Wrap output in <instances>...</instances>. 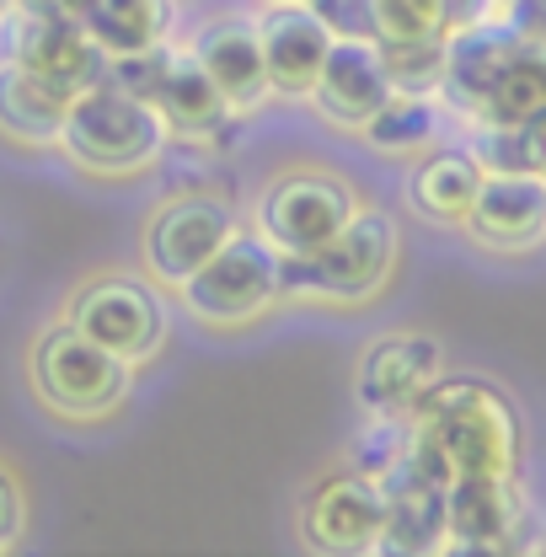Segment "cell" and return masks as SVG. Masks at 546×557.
<instances>
[{"instance_id": "1", "label": "cell", "mask_w": 546, "mask_h": 557, "mask_svg": "<svg viewBox=\"0 0 546 557\" xmlns=\"http://www.w3.org/2000/svg\"><path fill=\"white\" fill-rule=\"evenodd\" d=\"M408 450L439 472L456 478H514L525 450V423L514 403L477 375H439L418 408L408 413Z\"/></svg>"}, {"instance_id": "2", "label": "cell", "mask_w": 546, "mask_h": 557, "mask_svg": "<svg viewBox=\"0 0 546 557\" xmlns=\"http://www.w3.org/2000/svg\"><path fill=\"white\" fill-rule=\"evenodd\" d=\"M166 145H172V129L161 108L113 86L108 75L70 97L60 150L91 177H139L166 156Z\"/></svg>"}, {"instance_id": "3", "label": "cell", "mask_w": 546, "mask_h": 557, "mask_svg": "<svg viewBox=\"0 0 546 557\" xmlns=\"http://www.w3.org/2000/svg\"><path fill=\"white\" fill-rule=\"evenodd\" d=\"M402 258V231L386 209H364L317 252L284 258V300L300 306H364L375 300Z\"/></svg>"}, {"instance_id": "4", "label": "cell", "mask_w": 546, "mask_h": 557, "mask_svg": "<svg viewBox=\"0 0 546 557\" xmlns=\"http://www.w3.org/2000/svg\"><path fill=\"white\" fill-rule=\"evenodd\" d=\"M27 381L49 413L97 423L124 408L135 364L102 348L97 338H86L75 322H54L49 333H38V344L27 354Z\"/></svg>"}, {"instance_id": "5", "label": "cell", "mask_w": 546, "mask_h": 557, "mask_svg": "<svg viewBox=\"0 0 546 557\" xmlns=\"http://www.w3.org/2000/svg\"><path fill=\"white\" fill-rule=\"evenodd\" d=\"M177 295L209 327H247L284 300V252L263 231H236Z\"/></svg>"}, {"instance_id": "6", "label": "cell", "mask_w": 546, "mask_h": 557, "mask_svg": "<svg viewBox=\"0 0 546 557\" xmlns=\"http://www.w3.org/2000/svg\"><path fill=\"white\" fill-rule=\"evenodd\" d=\"M353 214H359L353 183L338 177V172H322V166L278 172L269 188L258 194V231L269 236L284 258L327 247Z\"/></svg>"}, {"instance_id": "7", "label": "cell", "mask_w": 546, "mask_h": 557, "mask_svg": "<svg viewBox=\"0 0 546 557\" xmlns=\"http://www.w3.org/2000/svg\"><path fill=\"white\" fill-rule=\"evenodd\" d=\"M236 236V209L209 194L166 199L139 231V263L161 289H183Z\"/></svg>"}, {"instance_id": "8", "label": "cell", "mask_w": 546, "mask_h": 557, "mask_svg": "<svg viewBox=\"0 0 546 557\" xmlns=\"http://www.w3.org/2000/svg\"><path fill=\"white\" fill-rule=\"evenodd\" d=\"M86 338H97L102 348H113L119 359L145 364L156 359L166 344V306L161 295L129 274H97L86 278L75 295H70V317Z\"/></svg>"}, {"instance_id": "9", "label": "cell", "mask_w": 546, "mask_h": 557, "mask_svg": "<svg viewBox=\"0 0 546 557\" xmlns=\"http://www.w3.org/2000/svg\"><path fill=\"white\" fill-rule=\"evenodd\" d=\"M381 531H386V483L364 467L322 478L300 504V536L311 553H381Z\"/></svg>"}, {"instance_id": "10", "label": "cell", "mask_w": 546, "mask_h": 557, "mask_svg": "<svg viewBox=\"0 0 546 557\" xmlns=\"http://www.w3.org/2000/svg\"><path fill=\"white\" fill-rule=\"evenodd\" d=\"M439 375H445V344L434 333H392L359 354L353 403L370 418H408Z\"/></svg>"}, {"instance_id": "11", "label": "cell", "mask_w": 546, "mask_h": 557, "mask_svg": "<svg viewBox=\"0 0 546 557\" xmlns=\"http://www.w3.org/2000/svg\"><path fill=\"white\" fill-rule=\"evenodd\" d=\"M5 60L60 81L65 91H86L108 75L102 44L86 33L80 16H44V11H5Z\"/></svg>"}, {"instance_id": "12", "label": "cell", "mask_w": 546, "mask_h": 557, "mask_svg": "<svg viewBox=\"0 0 546 557\" xmlns=\"http://www.w3.org/2000/svg\"><path fill=\"white\" fill-rule=\"evenodd\" d=\"M525 536V498L514 478H456L445 487V553H514Z\"/></svg>"}, {"instance_id": "13", "label": "cell", "mask_w": 546, "mask_h": 557, "mask_svg": "<svg viewBox=\"0 0 546 557\" xmlns=\"http://www.w3.org/2000/svg\"><path fill=\"white\" fill-rule=\"evenodd\" d=\"M392 75H386V60H381V44L375 38H333L327 60L311 81V102L327 124L338 129H364L386 102H392Z\"/></svg>"}, {"instance_id": "14", "label": "cell", "mask_w": 546, "mask_h": 557, "mask_svg": "<svg viewBox=\"0 0 546 557\" xmlns=\"http://www.w3.org/2000/svg\"><path fill=\"white\" fill-rule=\"evenodd\" d=\"M461 231L493 252H531L546 242V177L542 172H482V188Z\"/></svg>"}, {"instance_id": "15", "label": "cell", "mask_w": 546, "mask_h": 557, "mask_svg": "<svg viewBox=\"0 0 546 557\" xmlns=\"http://www.w3.org/2000/svg\"><path fill=\"white\" fill-rule=\"evenodd\" d=\"M386 531H381V553L397 557H429L445 553V478L429 472L412 450H402L386 472Z\"/></svg>"}, {"instance_id": "16", "label": "cell", "mask_w": 546, "mask_h": 557, "mask_svg": "<svg viewBox=\"0 0 546 557\" xmlns=\"http://www.w3.org/2000/svg\"><path fill=\"white\" fill-rule=\"evenodd\" d=\"M531 38H520L498 11L472 16V22H456L445 33V75H439V97L461 113V119H477L487 86L498 81V70L509 65Z\"/></svg>"}, {"instance_id": "17", "label": "cell", "mask_w": 546, "mask_h": 557, "mask_svg": "<svg viewBox=\"0 0 546 557\" xmlns=\"http://www.w3.org/2000/svg\"><path fill=\"white\" fill-rule=\"evenodd\" d=\"M258 38H263L273 91L284 97H306L333 49V27L306 0H269V11L258 16Z\"/></svg>"}, {"instance_id": "18", "label": "cell", "mask_w": 546, "mask_h": 557, "mask_svg": "<svg viewBox=\"0 0 546 557\" xmlns=\"http://www.w3.org/2000/svg\"><path fill=\"white\" fill-rule=\"evenodd\" d=\"M194 54H199V65L209 70V81L225 91V102H231L236 113H258V108L269 102L273 81H269V60H263L258 22L220 16L214 27L199 33Z\"/></svg>"}, {"instance_id": "19", "label": "cell", "mask_w": 546, "mask_h": 557, "mask_svg": "<svg viewBox=\"0 0 546 557\" xmlns=\"http://www.w3.org/2000/svg\"><path fill=\"white\" fill-rule=\"evenodd\" d=\"M70 97H75V91H65L60 81L16 65V60H5V65H0V139H11V145H22V150L60 145Z\"/></svg>"}, {"instance_id": "20", "label": "cell", "mask_w": 546, "mask_h": 557, "mask_svg": "<svg viewBox=\"0 0 546 557\" xmlns=\"http://www.w3.org/2000/svg\"><path fill=\"white\" fill-rule=\"evenodd\" d=\"M150 102L161 108V119H166V129L172 135H188V139H204L214 135L236 108L225 102V91L209 81V70L199 65V54L188 49H172V60L161 70V81H156V91H150Z\"/></svg>"}, {"instance_id": "21", "label": "cell", "mask_w": 546, "mask_h": 557, "mask_svg": "<svg viewBox=\"0 0 546 557\" xmlns=\"http://www.w3.org/2000/svg\"><path fill=\"white\" fill-rule=\"evenodd\" d=\"M482 188V161L456 145V150H429L408 177V199L423 220H439V225H461L467 209Z\"/></svg>"}, {"instance_id": "22", "label": "cell", "mask_w": 546, "mask_h": 557, "mask_svg": "<svg viewBox=\"0 0 546 557\" xmlns=\"http://www.w3.org/2000/svg\"><path fill=\"white\" fill-rule=\"evenodd\" d=\"M172 16H177V0H80V22L102 44L108 60L166 44Z\"/></svg>"}, {"instance_id": "23", "label": "cell", "mask_w": 546, "mask_h": 557, "mask_svg": "<svg viewBox=\"0 0 546 557\" xmlns=\"http://www.w3.org/2000/svg\"><path fill=\"white\" fill-rule=\"evenodd\" d=\"M542 108H546V44H525L509 65L498 70V81L487 86L477 119L482 124H520V119H531Z\"/></svg>"}, {"instance_id": "24", "label": "cell", "mask_w": 546, "mask_h": 557, "mask_svg": "<svg viewBox=\"0 0 546 557\" xmlns=\"http://www.w3.org/2000/svg\"><path fill=\"white\" fill-rule=\"evenodd\" d=\"M359 135L381 156H418L439 139V102H434V91H392V102Z\"/></svg>"}, {"instance_id": "25", "label": "cell", "mask_w": 546, "mask_h": 557, "mask_svg": "<svg viewBox=\"0 0 546 557\" xmlns=\"http://www.w3.org/2000/svg\"><path fill=\"white\" fill-rule=\"evenodd\" d=\"M456 27L450 0H375V38L381 44H423Z\"/></svg>"}, {"instance_id": "26", "label": "cell", "mask_w": 546, "mask_h": 557, "mask_svg": "<svg viewBox=\"0 0 546 557\" xmlns=\"http://www.w3.org/2000/svg\"><path fill=\"white\" fill-rule=\"evenodd\" d=\"M381 44V38H375ZM381 60L397 91H434L439 97V75H445V38H423V44H381Z\"/></svg>"}, {"instance_id": "27", "label": "cell", "mask_w": 546, "mask_h": 557, "mask_svg": "<svg viewBox=\"0 0 546 557\" xmlns=\"http://www.w3.org/2000/svg\"><path fill=\"white\" fill-rule=\"evenodd\" d=\"M333 38H375V0H306Z\"/></svg>"}, {"instance_id": "28", "label": "cell", "mask_w": 546, "mask_h": 557, "mask_svg": "<svg viewBox=\"0 0 546 557\" xmlns=\"http://www.w3.org/2000/svg\"><path fill=\"white\" fill-rule=\"evenodd\" d=\"M22 520H27L22 487H16V478L0 467V553H5V547H16V536H22Z\"/></svg>"}, {"instance_id": "29", "label": "cell", "mask_w": 546, "mask_h": 557, "mask_svg": "<svg viewBox=\"0 0 546 557\" xmlns=\"http://www.w3.org/2000/svg\"><path fill=\"white\" fill-rule=\"evenodd\" d=\"M498 16H504L520 38L546 44V0H504V5H498Z\"/></svg>"}, {"instance_id": "30", "label": "cell", "mask_w": 546, "mask_h": 557, "mask_svg": "<svg viewBox=\"0 0 546 557\" xmlns=\"http://www.w3.org/2000/svg\"><path fill=\"white\" fill-rule=\"evenodd\" d=\"M16 11H44V16H80V0H11Z\"/></svg>"}, {"instance_id": "31", "label": "cell", "mask_w": 546, "mask_h": 557, "mask_svg": "<svg viewBox=\"0 0 546 557\" xmlns=\"http://www.w3.org/2000/svg\"><path fill=\"white\" fill-rule=\"evenodd\" d=\"M5 11H11V0H0V22H5Z\"/></svg>"}, {"instance_id": "32", "label": "cell", "mask_w": 546, "mask_h": 557, "mask_svg": "<svg viewBox=\"0 0 546 557\" xmlns=\"http://www.w3.org/2000/svg\"><path fill=\"white\" fill-rule=\"evenodd\" d=\"M498 5H504V0H493V11H498Z\"/></svg>"}, {"instance_id": "33", "label": "cell", "mask_w": 546, "mask_h": 557, "mask_svg": "<svg viewBox=\"0 0 546 557\" xmlns=\"http://www.w3.org/2000/svg\"><path fill=\"white\" fill-rule=\"evenodd\" d=\"M542 177H546V172H542Z\"/></svg>"}]
</instances>
